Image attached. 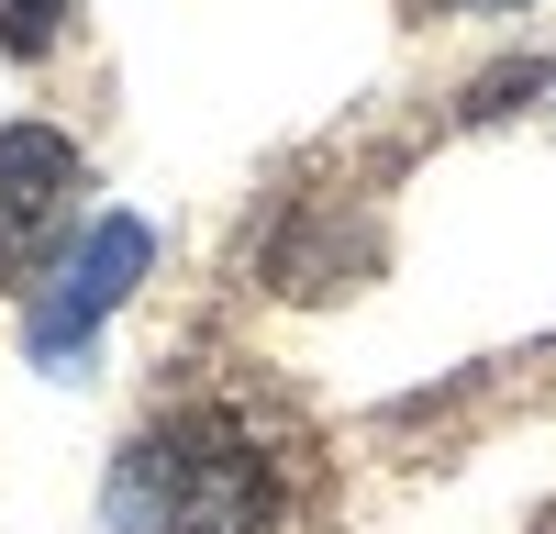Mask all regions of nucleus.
<instances>
[{
    "mask_svg": "<svg viewBox=\"0 0 556 534\" xmlns=\"http://www.w3.org/2000/svg\"><path fill=\"white\" fill-rule=\"evenodd\" d=\"M290 523V468L235 400H178L112 457L101 534H278Z\"/></svg>",
    "mask_w": 556,
    "mask_h": 534,
    "instance_id": "obj_1",
    "label": "nucleus"
},
{
    "mask_svg": "<svg viewBox=\"0 0 556 534\" xmlns=\"http://www.w3.org/2000/svg\"><path fill=\"white\" fill-rule=\"evenodd\" d=\"M146 267H156V234H146L134 212L89 223V234L56 256L45 301H34V356H45V368H67V356H78V345H89V334H101L112 312L134 301V279H146Z\"/></svg>",
    "mask_w": 556,
    "mask_h": 534,
    "instance_id": "obj_2",
    "label": "nucleus"
},
{
    "mask_svg": "<svg viewBox=\"0 0 556 534\" xmlns=\"http://www.w3.org/2000/svg\"><path fill=\"white\" fill-rule=\"evenodd\" d=\"M67 212H78V145L45 123H0V290L34 279Z\"/></svg>",
    "mask_w": 556,
    "mask_h": 534,
    "instance_id": "obj_3",
    "label": "nucleus"
},
{
    "mask_svg": "<svg viewBox=\"0 0 556 534\" xmlns=\"http://www.w3.org/2000/svg\"><path fill=\"white\" fill-rule=\"evenodd\" d=\"M67 34V0H0V56H45Z\"/></svg>",
    "mask_w": 556,
    "mask_h": 534,
    "instance_id": "obj_4",
    "label": "nucleus"
},
{
    "mask_svg": "<svg viewBox=\"0 0 556 534\" xmlns=\"http://www.w3.org/2000/svg\"><path fill=\"white\" fill-rule=\"evenodd\" d=\"M456 12H501V0H456Z\"/></svg>",
    "mask_w": 556,
    "mask_h": 534,
    "instance_id": "obj_5",
    "label": "nucleus"
}]
</instances>
